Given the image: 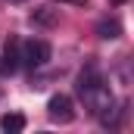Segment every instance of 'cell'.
Instances as JSON below:
<instances>
[{"label":"cell","mask_w":134,"mask_h":134,"mask_svg":"<svg viewBox=\"0 0 134 134\" xmlns=\"http://www.w3.org/2000/svg\"><path fill=\"white\" fill-rule=\"evenodd\" d=\"M75 91H78V97L84 100V106H87L91 115H97L106 128L115 125V112H119V109H115V97H112L109 84L103 81V75H100V69H97V66L81 69Z\"/></svg>","instance_id":"cell-1"},{"label":"cell","mask_w":134,"mask_h":134,"mask_svg":"<svg viewBox=\"0 0 134 134\" xmlns=\"http://www.w3.org/2000/svg\"><path fill=\"white\" fill-rule=\"evenodd\" d=\"M50 44L47 41H41V37H31V41H25V44H19V59H22V66L25 69H41L50 63Z\"/></svg>","instance_id":"cell-2"},{"label":"cell","mask_w":134,"mask_h":134,"mask_svg":"<svg viewBox=\"0 0 134 134\" xmlns=\"http://www.w3.org/2000/svg\"><path fill=\"white\" fill-rule=\"evenodd\" d=\"M47 115H50V122H56V125H69V122L75 119V103H72V97L53 94L50 103H47Z\"/></svg>","instance_id":"cell-3"},{"label":"cell","mask_w":134,"mask_h":134,"mask_svg":"<svg viewBox=\"0 0 134 134\" xmlns=\"http://www.w3.org/2000/svg\"><path fill=\"white\" fill-rule=\"evenodd\" d=\"M19 66H22V59H19V41H16V37H9V41L3 44L0 72H3V75H13V72H19Z\"/></svg>","instance_id":"cell-4"},{"label":"cell","mask_w":134,"mask_h":134,"mask_svg":"<svg viewBox=\"0 0 134 134\" xmlns=\"http://www.w3.org/2000/svg\"><path fill=\"white\" fill-rule=\"evenodd\" d=\"M97 34L103 41H115V37H122V22L119 19H100L97 22Z\"/></svg>","instance_id":"cell-5"},{"label":"cell","mask_w":134,"mask_h":134,"mask_svg":"<svg viewBox=\"0 0 134 134\" xmlns=\"http://www.w3.org/2000/svg\"><path fill=\"white\" fill-rule=\"evenodd\" d=\"M0 128L6 134H19L25 131V115H19V112H6L3 119H0Z\"/></svg>","instance_id":"cell-6"},{"label":"cell","mask_w":134,"mask_h":134,"mask_svg":"<svg viewBox=\"0 0 134 134\" xmlns=\"http://www.w3.org/2000/svg\"><path fill=\"white\" fill-rule=\"evenodd\" d=\"M31 22H37V25H53L56 22V16H53V9H41V13H34Z\"/></svg>","instance_id":"cell-7"},{"label":"cell","mask_w":134,"mask_h":134,"mask_svg":"<svg viewBox=\"0 0 134 134\" xmlns=\"http://www.w3.org/2000/svg\"><path fill=\"white\" fill-rule=\"evenodd\" d=\"M53 3H69V6H87V0H53Z\"/></svg>","instance_id":"cell-8"},{"label":"cell","mask_w":134,"mask_h":134,"mask_svg":"<svg viewBox=\"0 0 134 134\" xmlns=\"http://www.w3.org/2000/svg\"><path fill=\"white\" fill-rule=\"evenodd\" d=\"M109 3H115V6H119V3H125V0H109Z\"/></svg>","instance_id":"cell-9"},{"label":"cell","mask_w":134,"mask_h":134,"mask_svg":"<svg viewBox=\"0 0 134 134\" xmlns=\"http://www.w3.org/2000/svg\"><path fill=\"white\" fill-rule=\"evenodd\" d=\"M9 3H28V0H9Z\"/></svg>","instance_id":"cell-10"}]
</instances>
